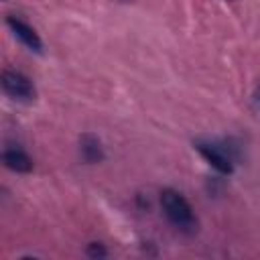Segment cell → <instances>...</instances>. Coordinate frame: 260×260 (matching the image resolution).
<instances>
[{"mask_svg":"<svg viewBox=\"0 0 260 260\" xmlns=\"http://www.w3.org/2000/svg\"><path fill=\"white\" fill-rule=\"evenodd\" d=\"M160 207L167 215V219L181 232H195L197 230V217L193 213V207L189 201L175 189H165L160 193Z\"/></svg>","mask_w":260,"mask_h":260,"instance_id":"obj_1","label":"cell"},{"mask_svg":"<svg viewBox=\"0 0 260 260\" xmlns=\"http://www.w3.org/2000/svg\"><path fill=\"white\" fill-rule=\"evenodd\" d=\"M2 89L12 98V100H18V102H30L35 100V85L32 81L22 75L20 71H10L6 69L2 73Z\"/></svg>","mask_w":260,"mask_h":260,"instance_id":"obj_2","label":"cell"},{"mask_svg":"<svg viewBox=\"0 0 260 260\" xmlns=\"http://www.w3.org/2000/svg\"><path fill=\"white\" fill-rule=\"evenodd\" d=\"M197 146V150L201 152V156L213 167V169H217L219 173H223V175H230L232 171H234V158L230 156V152L221 146V144H215V142H197L195 144Z\"/></svg>","mask_w":260,"mask_h":260,"instance_id":"obj_3","label":"cell"},{"mask_svg":"<svg viewBox=\"0 0 260 260\" xmlns=\"http://www.w3.org/2000/svg\"><path fill=\"white\" fill-rule=\"evenodd\" d=\"M6 24L10 26V30L14 32V37H16L22 45H26L30 51L41 53L43 43H41V39H39L37 30H35L30 24H26L24 20H20V18H16V16H8V18H6Z\"/></svg>","mask_w":260,"mask_h":260,"instance_id":"obj_4","label":"cell"},{"mask_svg":"<svg viewBox=\"0 0 260 260\" xmlns=\"http://www.w3.org/2000/svg\"><path fill=\"white\" fill-rule=\"evenodd\" d=\"M2 160L10 171H16V173H28L32 169L30 156L20 148H6L2 152Z\"/></svg>","mask_w":260,"mask_h":260,"instance_id":"obj_5","label":"cell"},{"mask_svg":"<svg viewBox=\"0 0 260 260\" xmlns=\"http://www.w3.org/2000/svg\"><path fill=\"white\" fill-rule=\"evenodd\" d=\"M81 156L87 160V162H100L104 158V150H102V144L95 136L91 134H85L81 138Z\"/></svg>","mask_w":260,"mask_h":260,"instance_id":"obj_6","label":"cell"},{"mask_svg":"<svg viewBox=\"0 0 260 260\" xmlns=\"http://www.w3.org/2000/svg\"><path fill=\"white\" fill-rule=\"evenodd\" d=\"M87 254H89V256H106V250H104L100 244H91L89 250H87Z\"/></svg>","mask_w":260,"mask_h":260,"instance_id":"obj_7","label":"cell"},{"mask_svg":"<svg viewBox=\"0 0 260 260\" xmlns=\"http://www.w3.org/2000/svg\"><path fill=\"white\" fill-rule=\"evenodd\" d=\"M254 106H256V110L260 112V87H258L256 93H254Z\"/></svg>","mask_w":260,"mask_h":260,"instance_id":"obj_8","label":"cell"}]
</instances>
